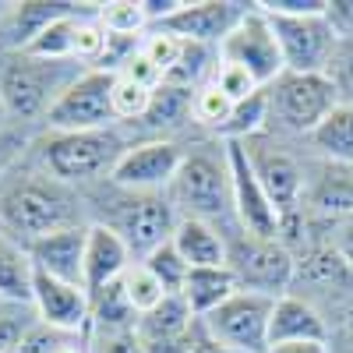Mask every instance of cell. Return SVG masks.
Listing matches in <instances>:
<instances>
[{
	"label": "cell",
	"instance_id": "6da1fadb",
	"mask_svg": "<svg viewBox=\"0 0 353 353\" xmlns=\"http://www.w3.org/2000/svg\"><path fill=\"white\" fill-rule=\"evenodd\" d=\"M88 223L85 194L57 176L28 149L0 176V233L18 244H32L57 230Z\"/></svg>",
	"mask_w": 353,
	"mask_h": 353
},
{
	"label": "cell",
	"instance_id": "7a4b0ae2",
	"mask_svg": "<svg viewBox=\"0 0 353 353\" xmlns=\"http://www.w3.org/2000/svg\"><path fill=\"white\" fill-rule=\"evenodd\" d=\"M170 201L181 219H201L226 237H233L241 226L233 216V191H230V159L226 141L216 138H191L184 163L170 184Z\"/></svg>",
	"mask_w": 353,
	"mask_h": 353
},
{
	"label": "cell",
	"instance_id": "3957f363",
	"mask_svg": "<svg viewBox=\"0 0 353 353\" xmlns=\"http://www.w3.org/2000/svg\"><path fill=\"white\" fill-rule=\"evenodd\" d=\"M81 194L88 205V223L110 226L128 244L134 261H145L156 248H163L173 237L176 223H181L170 194H134V191L113 188L110 181L88 188Z\"/></svg>",
	"mask_w": 353,
	"mask_h": 353
},
{
	"label": "cell",
	"instance_id": "277c9868",
	"mask_svg": "<svg viewBox=\"0 0 353 353\" xmlns=\"http://www.w3.org/2000/svg\"><path fill=\"white\" fill-rule=\"evenodd\" d=\"M131 141L134 134L117 124L103 131H39L28 149L57 181L88 191L110 181L113 166L131 149Z\"/></svg>",
	"mask_w": 353,
	"mask_h": 353
},
{
	"label": "cell",
	"instance_id": "5b68a950",
	"mask_svg": "<svg viewBox=\"0 0 353 353\" xmlns=\"http://www.w3.org/2000/svg\"><path fill=\"white\" fill-rule=\"evenodd\" d=\"M88 71L78 61H39L28 53H0V96L11 113V124L39 134L50 110L57 106L78 74Z\"/></svg>",
	"mask_w": 353,
	"mask_h": 353
},
{
	"label": "cell",
	"instance_id": "8992f818",
	"mask_svg": "<svg viewBox=\"0 0 353 353\" xmlns=\"http://www.w3.org/2000/svg\"><path fill=\"white\" fill-rule=\"evenodd\" d=\"M265 99H269V131L265 134L293 145H304L307 134L336 106L332 88L321 74H293V71H283L265 88Z\"/></svg>",
	"mask_w": 353,
	"mask_h": 353
},
{
	"label": "cell",
	"instance_id": "52a82bcc",
	"mask_svg": "<svg viewBox=\"0 0 353 353\" xmlns=\"http://www.w3.org/2000/svg\"><path fill=\"white\" fill-rule=\"evenodd\" d=\"M226 265H230V272L237 276L241 290L261 293V297H272V301L290 293L293 276H297V254H293L283 241L251 237L244 230H237L230 237Z\"/></svg>",
	"mask_w": 353,
	"mask_h": 353
},
{
	"label": "cell",
	"instance_id": "ba28073f",
	"mask_svg": "<svg viewBox=\"0 0 353 353\" xmlns=\"http://www.w3.org/2000/svg\"><path fill=\"white\" fill-rule=\"evenodd\" d=\"M244 152L258 173L265 194L272 198L279 216L304 212V181H307V152H293V141L258 134L251 141H241Z\"/></svg>",
	"mask_w": 353,
	"mask_h": 353
},
{
	"label": "cell",
	"instance_id": "9c48e42d",
	"mask_svg": "<svg viewBox=\"0 0 353 353\" xmlns=\"http://www.w3.org/2000/svg\"><path fill=\"white\" fill-rule=\"evenodd\" d=\"M184 152H188V141L138 138L121 156V163L113 166L110 184L121 191H134V194H166L176 170L184 163Z\"/></svg>",
	"mask_w": 353,
	"mask_h": 353
},
{
	"label": "cell",
	"instance_id": "30bf717a",
	"mask_svg": "<svg viewBox=\"0 0 353 353\" xmlns=\"http://www.w3.org/2000/svg\"><path fill=\"white\" fill-rule=\"evenodd\" d=\"M272 297H261L251 290H237L226 304H219L212 314L198 318L201 329L216 343L237 350V353H265L269 350V318H272Z\"/></svg>",
	"mask_w": 353,
	"mask_h": 353
},
{
	"label": "cell",
	"instance_id": "8fae6325",
	"mask_svg": "<svg viewBox=\"0 0 353 353\" xmlns=\"http://www.w3.org/2000/svg\"><path fill=\"white\" fill-rule=\"evenodd\" d=\"M329 11V8H325ZM283 53V68L293 74H321L339 43L325 14H265Z\"/></svg>",
	"mask_w": 353,
	"mask_h": 353
},
{
	"label": "cell",
	"instance_id": "7c38bea8",
	"mask_svg": "<svg viewBox=\"0 0 353 353\" xmlns=\"http://www.w3.org/2000/svg\"><path fill=\"white\" fill-rule=\"evenodd\" d=\"M219 61L244 68L261 88H269L286 68H283V53L272 32V21L265 18V11L254 4L248 18L233 28V32L219 43Z\"/></svg>",
	"mask_w": 353,
	"mask_h": 353
},
{
	"label": "cell",
	"instance_id": "4fadbf2b",
	"mask_svg": "<svg viewBox=\"0 0 353 353\" xmlns=\"http://www.w3.org/2000/svg\"><path fill=\"white\" fill-rule=\"evenodd\" d=\"M110 88H113V74L81 71L78 81L50 110L43 131H103V128H117Z\"/></svg>",
	"mask_w": 353,
	"mask_h": 353
},
{
	"label": "cell",
	"instance_id": "5bb4252c",
	"mask_svg": "<svg viewBox=\"0 0 353 353\" xmlns=\"http://www.w3.org/2000/svg\"><path fill=\"white\" fill-rule=\"evenodd\" d=\"M226 159H230V191H233V216L237 226L251 237H265V241H279V209L272 205V198L265 194L258 173L244 152L241 141H226Z\"/></svg>",
	"mask_w": 353,
	"mask_h": 353
},
{
	"label": "cell",
	"instance_id": "9a60e30c",
	"mask_svg": "<svg viewBox=\"0 0 353 353\" xmlns=\"http://www.w3.org/2000/svg\"><path fill=\"white\" fill-rule=\"evenodd\" d=\"M254 4H237V0H181L170 18L159 21V28L173 32L184 43H205L219 46L233 28H237Z\"/></svg>",
	"mask_w": 353,
	"mask_h": 353
},
{
	"label": "cell",
	"instance_id": "2e32d148",
	"mask_svg": "<svg viewBox=\"0 0 353 353\" xmlns=\"http://www.w3.org/2000/svg\"><path fill=\"white\" fill-rule=\"evenodd\" d=\"M304 212H307L311 226H318V230L353 216V166L321 163V159L307 156Z\"/></svg>",
	"mask_w": 353,
	"mask_h": 353
},
{
	"label": "cell",
	"instance_id": "e0dca14e",
	"mask_svg": "<svg viewBox=\"0 0 353 353\" xmlns=\"http://www.w3.org/2000/svg\"><path fill=\"white\" fill-rule=\"evenodd\" d=\"M32 307H36L39 321H46V325L88 336V293H85V286H74V283L36 272V279H32Z\"/></svg>",
	"mask_w": 353,
	"mask_h": 353
},
{
	"label": "cell",
	"instance_id": "ac0fdd59",
	"mask_svg": "<svg viewBox=\"0 0 353 353\" xmlns=\"http://www.w3.org/2000/svg\"><path fill=\"white\" fill-rule=\"evenodd\" d=\"M85 241H88V223L57 230V233H50V237H39V241L28 244L25 251H28V258H32L36 272L81 286V276H85Z\"/></svg>",
	"mask_w": 353,
	"mask_h": 353
},
{
	"label": "cell",
	"instance_id": "d6986e66",
	"mask_svg": "<svg viewBox=\"0 0 353 353\" xmlns=\"http://www.w3.org/2000/svg\"><path fill=\"white\" fill-rule=\"evenodd\" d=\"M134 265V254L128 251V244L103 223H88V241H85V276L81 286L85 293H92L121 283V276Z\"/></svg>",
	"mask_w": 353,
	"mask_h": 353
},
{
	"label": "cell",
	"instance_id": "ffe728a7",
	"mask_svg": "<svg viewBox=\"0 0 353 353\" xmlns=\"http://www.w3.org/2000/svg\"><path fill=\"white\" fill-rule=\"evenodd\" d=\"M332 325L311 301H304L301 293H283L272 304L269 318V346L283 343H329Z\"/></svg>",
	"mask_w": 353,
	"mask_h": 353
},
{
	"label": "cell",
	"instance_id": "44dd1931",
	"mask_svg": "<svg viewBox=\"0 0 353 353\" xmlns=\"http://www.w3.org/2000/svg\"><path fill=\"white\" fill-rule=\"evenodd\" d=\"M170 244L181 251V258L191 269H209V265H226V251H230V237L223 230L201 223V219H181L173 230Z\"/></svg>",
	"mask_w": 353,
	"mask_h": 353
},
{
	"label": "cell",
	"instance_id": "7402d4cb",
	"mask_svg": "<svg viewBox=\"0 0 353 353\" xmlns=\"http://www.w3.org/2000/svg\"><path fill=\"white\" fill-rule=\"evenodd\" d=\"M307 156L321 163L353 166V110L332 106V113L307 134Z\"/></svg>",
	"mask_w": 353,
	"mask_h": 353
},
{
	"label": "cell",
	"instance_id": "603a6c76",
	"mask_svg": "<svg viewBox=\"0 0 353 353\" xmlns=\"http://www.w3.org/2000/svg\"><path fill=\"white\" fill-rule=\"evenodd\" d=\"M237 276L230 272V265H209V269H191L184 279L181 297L188 301V307L194 311V318L212 314L219 304H226L237 293Z\"/></svg>",
	"mask_w": 353,
	"mask_h": 353
},
{
	"label": "cell",
	"instance_id": "cb8c5ba5",
	"mask_svg": "<svg viewBox=\"0 0 353 353\" xmlns=\"http://www.w3.org/2000/svg\"><path fill=\"white\" fill-rule=\"evenodd\" d=\"M134 329H138V311L128 304L121 283H113L88 297V339L134 332Z\"/></svg>",
	"mask_w": 353,
	"mask_h": 353
},
{
	"label": "cell",
	"instance_id": "d4e9b609",
	"mask_svg": "<svg viewBox=\"0 0 353 353\" xmlns=\"http://www.w3.org/2000/svg\"><path fill=\"white\" fill-rule=\"evenodd\" d=\"M194 329H198V318H194V311L188 307V301L181 297V293H170L159 307H152L149 314L138 318V336H141L145 346L181 339Z\"/></svg>",
	"mask_w": 353,
	"mask_h": 353
},
{
	"label": "cell",
	"instance_id": "484cf974",
	"mask_svg": "<svg viewBox=\"0 0 353 353\" xmlns=\"http://www.w3.org/2000/svg\"><path fill=\"white\" fill-rule=\"evenodd\" d=\"M32 279L36 269L25 244L0 233V297L8 304H32Z\"/></svg>",
	"mask_w": 353,
	"mask_h": 353
},
{
	"label": "cell",
	"instance_id": "4316f807",
	"mask_svg": "<svg viewBox=\"0 0 353 353\" xmlns=\"http://www.w3.org/2000/svg\"><path fill=\"white\" fill-rule=\"evenodd\" d=\"M216 68H219V46L184 43L181 61H176V68L166 74V81H163V85L184 88V92H194V88H201V85H209V81H212Z\"/></svg>",
	"mask_w": 353,
	"mask_h": 353
},
{
	"label": "cell",
	"instance_id": "83f0119b",
	"mask_svg": "<svg viewBox=\"0 0 353 353\" xmlns=\"http://www.w3.org/2000/svg\"><path fill=\"white\" fill-rule=\"evenodd\" d=\"M265 131H269V99H265V88H261V92H254L251 99L233 103L230 121L223 124L216 141H251Z\"/></svg>",
	"mask_w": 353,
	"mask_h": 353
},
{
	"label": "cell",
	"instance_id": "f1b7e54d",
	"mask_svg": "<svg viewBox=\"0 0 353 353\" xmlns=\"http://www.w3.org/2000/svg\"><path fill=\"white\" fill-rule=\"evenodd\" d=\"M99 21L117 39H145L152 28L145 0H110V4H99Z\"/></svg>",
	"mask_w": 353,
	"mask_h": 353
},
{
	"label": "cell",
	"instance_id": "f546056e",
	"mask_svg": "<svg viewBox=\"0 0 353 353\" xmlns=\"http://www.w3.org/2000/svg\"><path fill=\"white\" fill-rule=\"evenodd\" d=\"M121 290H124V297H128V304L138 311V318L141 314H149L152 307H159L170 293H166V286L152 276V269L145 261H134L131 269L121 276Z\"/></svg>",
	"mask_w": 353,
	"mask_h": 353
},
{
	"label": "cell",
	"instance_id": "4dcf8cb0",
	"mask_svg": "<svg viewBox=\"0 0 353 353\" xmlns=\"http://www.w3.org/2000/svg\"><path fill=\"white\" fill-rule=\"evenodd\" d=\"M152 96L149 88H141L121 74H113V88H110V103H113V117H117V124L121 128H134L145 121V113H149L152 106Z\"/></svg>",
	"mask_w": 353,
	"mask_h": 353
},
{
	"label": "cell",
	"instance_id": "1f68e13d",
	"mask_svg": "<svg viewBox=\"0 0 353 353\" xmlns=\"http://www.w3.org/2000/svg\"><path fill=\"white\" fill-rule=\"evenodd\" d=\"M321 78L329 81L332 96H336V106H346L353 110V39H339L325 71H321Z\"/></svg>",
	"mask_w": 353,
	"mask_h": 353
},
{
	"label": "cell",
	"instance_id": "d6a6232c",
	"mask_svg": "<svg viewBox=\"0 0 353 353\" xmlns=\"http://www.w3.org/2000/svg\"><path fill=\"white\" fill-rule=\"evenodd\" d=\"M36 321H39V314L32 304H4L0 307V353H18Z\"/></svg>",
	"mask_w": 353,
	"mask_h": 353
},
{
	"label": "cell",
	"instance_id": "836d02e7",
	"mask_svg": "<svg viewBox=\"0 0 353 353\" xmlns=\"http://www.w3.org/2000/svg\"><path fill=\"white\" fill-rule=\"evenodd\" d=\"M145 265H149L152 276L166 286V293H181V290H184V279H188V272H191V265L181 258V251H176L170 241L145 258Z\"/></svg>",
	"mask_w": 353,
	"mask_h": 353
},
{
	"label": "cell",
	"instance_id": "e575fe53",
	"mask_svg": "<svg viewBox=\"0 0 353 353\" xmlns=\"http://www.w3.org/2000/svg\"><path fill=\"white\" fill-rule=\"evenodd\" d=\"M181 50H184V39H176L173 32H166V28H159V25H152L149 36L141 39V53L163 71V81L176 68V61H181Z\"/></svg>",
	"mask_w": 353,
	"mask_h": 353
},
{
	"label": "cell",
	"instance_id": "d590c367",
	"mask_svg": "<svg viewBox=\"0 0 353 353\" xmlns=\"http://www.w3.org/2000/svg\"><path fill=\"white\" fill-rule=\"evenodd\" d=\"M212 85L219 88L230 103H244V99H251L254 92H261V85H258L244 68L226 64V61H219V68H216V74H212Z\"/></svg>",
	"mask_w": 353,
	"mask_h": 353
},
{
	"label": "cell",
	"instance_id": "8d00e7d4",
	"mask_svg": "<svg viewBox=\"0 0 353 353\" xmlns=\"http://www.w3.org/2000/svg\"><path fill=\"white\" fill-rule=\"evenodd\" d=\"M74 339H81V336L78 332H64V329H53V325H46V321H36V325L28 329V336H25L18 353H61Z\"/></svg>",
	"mask_w": 353,
	"mask_h": 353
},
{
	"label": "cell",
	"instance_id": "74e56055",
	"mask_svg": "<svg viewBox=\"0 0 353 353\" xmlns=\"http://www.w3.org/2000/svg\"><path fill=\"white\" fill-rule=\"evenodd\" d=\"M121 78H128V81H134V85H141V88H149V92H156V88H163V71L149 61V57L141 53V46L128 57V61L121 64V71H117Z\"/></svg>",
	"mask_w": 353,
	"mask_h": 353
},
{
	"label": "cell",
	"instance_id": "f35d334b",
	"mask_svg": "<svg viewBox=\"0 0 353 353\" xmlns=\"http://www.w3.org/2000/svg\"><path fill=\"white\" fill-rule=\"evenodd\" d=\"M32 138H36V134H28V131H21V128H11V131L0 134V176H4V173L28 152Z\"/></svg>",
	"mask_w": 353,
	"mask_h": 353
},
{
	"label": "cell",
	"instance_id": "ab89813d",
	"mask_svg": "<svg viewBox=\"0 0 353 353\" xmlns=\"http://www.w3.org/2000/svg\"><path fill=\"white\" fill-rule=\"evenodd\" d=\"M265 14H325L329 0H258Z\"/></svg>",
	"mask_w": 353,
	"mask_h": 353
},
{
	"label": "cell",
	"instance_id": "60d3db41",
	"mask_svg": "<svg viewBox=\"0 0 353 353\" xmlns=\"http://www.w3.org/2000/svg\"><path fill=\"white\" fill-rule=\"evenodd\" d=\"M92 353H145V343L134 332H117V336H103V339H88Z\"/></svg>",
	"mask_w": 353,
	"mask_h": 353
},
{
	"label": "cell",
	"instance_id": "b9f144b4",
	"mask_svg": "<svg viewBox=\"0 0 353 353\" xmlns=\"http://www.w3.org/2000/svg\"><path fill=\"white\" fill-rule=\"evenodd\" d=\"M325 241L339 251V258L353 269V216H346V219H339V223L325 226Z\"/></svg>",
	"mask_w": 353,
	"mask_h": 353
},
{
	"label": "cell",
	"instance_id": "7bdbcfd3",
	"mask_svg": "<svg viewBox=\"0 0 353 353\" xmlns=\"http://www.w3.org/2000/svg\"><path fill=\"white\" fill-rule=\"evenodd\" d=\"M325 18L339 39H353V0H329Z\"/></svg>",
	"mask_w": 353,
	"mask_h": 353
},
{
	"label": "cell",
	"instance_id": "ee69618b",
	"mask_svg": "<svg viewBox=\"0 0 353 353\" xmlns=\"http://www.w3.org/2000/svg\"><path fill=\"white\" fill-rule=\"evenodd\" d=\"M191 353H237V350H230V346L216 343L209 332L201 329V321H198V336H194V350H191Z\"/></svg>",
	"mask_w": 353,
	"mask_h": 353
},
{
	"label": "cell",
	"instance_id": "f6af8a7d",
	"mask_svg": "<svg viewBox=\"0 0 353 353\" xmlns=\"http://www.w3.org/2000/svg\"><path fill=\"white\" fill-rule=\"evenodd\" d=\"M265 353H332L329 343H283V346H269Z\"/></svg>",
	"mask_w": 353,
	"mask_h": 353
},
{
	"label": "cell",
	"instance_id": "bcb514c9",
	"mask_svg": "<svg viewBox=\"0 0 353 353\" xmlns=\"http://www.w3.org/2000/svg\"><path fill=\"white\" fill-rule=\"evenodd\" d=\"M61 353H92V346H88V336H81V339H74V343H68Z\"/></svg>",
	"mask_w": 353,
	"mask_h": 353
},
{
	"label": "cell",
	"instance_id": "7dc6e473",
	"mask_svg": "<svg viewBox=\"0 0 353 353\" xmlns=\"http://www.w3.org/2000/svg\"><path fill=\"white\" fill-rule=\"evenodd\" d=\"M14 124H11V113H8V106H4V96H0V134L4 131H11Z\"/></svg>",
	"mask_w": 353,
	"mask_h": 353
},
{
	"label": "cell",
	"instance_id": "c3c4849f",
	"mask_svg": "<svg viewBox=\"0 0 353 353\" xmlns=\"http://www.w3.org/2000/svg\"><path fill=\"white\" fill-rule=\"evenodd\" d=\"M4 304H8V301H4V297H0V307H4Z\"/></svg>",
	"mask_w": 353,
	"mask_h": 353
}]
</instances>
